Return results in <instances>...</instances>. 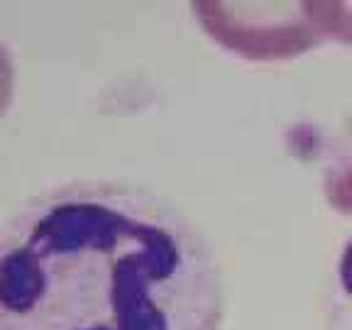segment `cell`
I'll return each instance as SVG.
<instances>
[{
    "instance_id": "cell-1",
    "label": "cell",
    "mask_w": 352,
    "mask_h": 330,
    "mask_svg": "<svg viewBox=\"0 0 352 330\" xmlns=\"http://www.w3.org/2000/svg\"><path fill=\"white\" fill-rule=\"evenodd\" d=\"M223 318L213 245L149 188L64 184L0 230V330H220Z\"/></svg>"
},
{
    "instance_id": "cell-2",
    "label": "cell",
    "mask_w": 352,
    "mask_h": 330,
    "mask_svg": "<svg viewBox=\"0 0 352 330\" xmlns=\"http://www.w3.org/2000/svg\"><path fill=\"white\" fill-rule=\"evenodd\" d=\"M323 330H352V232L342 240L325 281Z\"/></svg>"
},
{
    "instance_id": "cell-3",
    "label": "cell",
    "mask_w": 352,
    "mask_h": 330,
    "mask_svg": "<svg viewBox=\"0 0 352 330\" xmlns=\"http://www.w3.org/2000/svg\"><path fill=\"white\" fill-rule=\"evenodd\" d=\"M12 91H15V66H12L10 50L0 39V118L6 116L12 103Z\"/></svg>"
}]
</instances>
